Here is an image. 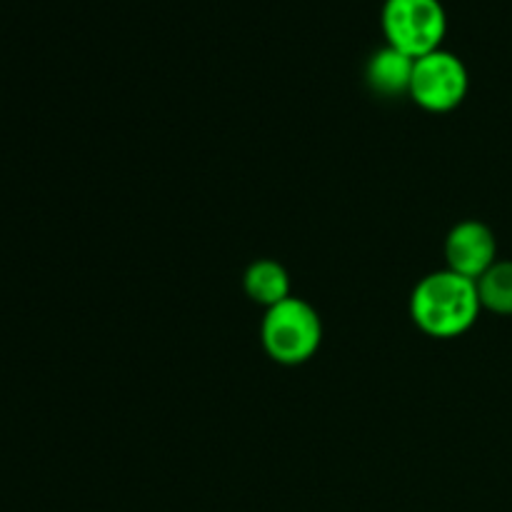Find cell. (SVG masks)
<instances>
[{"label": "cell", "instance_id": "1", "mask_svg": "<svg viewBox=\"0 0 512 512\" xmlns=\"http://www.w3.org/2000/svg\"><path fill=\"white\" fill-rule=\"evenodd\" d=\"M478 283L453 270L430 273L410 295V318L430 338H458L480 313Z\"/></svg>", "mask_w": 512, "mask_h": 512}, {"label": "cell", "instance_id": "2", "mask_svg": "<svg viewBox=\"0 0 512 512\" xmlns=\"http://www.w3.org/2000/svg\"><path fill=\"white\" fill-rule=\"evenodd\" d=\"M260 338L265 353L275 363L300 365L318 353L323 343V323L313 305L290 295L275 308L265 310Z\"/></svg>", "mask_w": 512, "mask_h": 512}, {"label": "cell", "instance_id": "3", "mask_svg": "<svg viewBox=\"0 0 512 512\" xmlns=\"http://www.w3.org/2000/svg\"><path fill=\"white\" fill-rule=\"evenodd\" d=\"M445 8L440 0H385L383 28L388 45L410 58H423L440 48L445 35Z\"/></svg>", "mask_w": 512, "mask_h": 512}, {"label": "cell", "instance_id": "4", "mask_svg": "<svg viewBox=\"0 0 512 512\" xmlns=\"http://www.w3.org/2000/svg\"><path fill=\"white\" fill-rule=\"evenodd\" d=\"M468 93V70L458 55L448 50L415 58L413 78H410V98L430 113H448L458 108Z\"/></svg>", "mask_w": 512, "mask_h": 512}, {"label": "cell", "instance_id": "5", "mask_svg": "<svg viewBox=\"0 0 512 512\" xmlns=\"http://www.w3.org/2000/svg\"><path fill=\"white\" fill-rule=\"evenodd\" d=\"M495 253H498V245H495L493 230L478 220H465V223L455 225L445 240L448 270L475 280V283L493 268Z\"/></svg>", "mask_w": 512, "mask_h": 512}, {"label": "cell", "instance_id": "6", "mask_svg": "<svg viewBox=\"0 0 512 512\" xmlns=\"http://www.w3.org/2000/svg\"><path fill=\"white\" fill-rule=\"evenodd\" d=\"M245 293L253 303L263 305L265 310L275 308L278 303L290 298V275L275 260H255L248 270H245Z\"/></svg>", "mask_w": 512, "mask_h": 512}, {"label": "cell", "instance_id": "7", "mask_svg": "<svg viewBox=\"0 0 512 512\" xmlns=\"http://www.w3.org/2000/svg\"><path fill=\"white\" fill-rule=\"evenodd\" d=\"M415 58H410L403 50L388 48L378 50L368 65V80L378 93L395 95V93H410V78H413Z\"/></svg>", "mask_w": 512, "mask_h": 512}, {"label": "cell", "instance_id": "8", "mask_svg": "<svg viewBox=\"0 0 512 512\" xmlns=\"http://www.w3.org/2000/svg\"><path fill=\"white\" fill-rule=\"evenodd\" d=\"M478 295L483 308L512 315V263H495L478 280Z\"/></svg>", "mask_w": 512, "mask_h": 512}]
</instances>
